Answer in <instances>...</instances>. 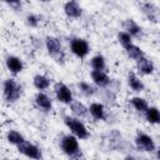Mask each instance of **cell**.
<instances>
[{"mask_svg": "<svg viewBox=\"0 0 160 160\" xmlns=\"http://www.w3.org/2000/svg\"><path fill=\"white\" fill-rule=\"evenodd\" d=\"M79 86V90L85 95V96H92L95 92H96V88L94 85H91L90 82H86V81H80L78 84Z\"/></svg>", "mask_w": 160, "mask_h": 160, "instance_id": "d4e9b609", "label": "cell"}, {"mask_svg": "<svg viewBox=\"0 0 160 160\" xmlns=\"http://www.w3.org/2000/svg\"><path fill=\"white\" fill-rule=\"evenodd\" d=\"M6 68L10 70V72H12V74L16 75V74H19V72L22 71L24 64H22V61H21L20 58L14 56V55H10V56L6 58Z\"/></svg>", "mask_w": 160, "mask_h": 160, "instance_id": "e0dca14e", "label": "cell"}, {"mask_svg": "<svg viewBox=\"0 0 160 160\" xmlns=\"http://www.w3.org/2000/svg\"><path fill=\"white\" fill-rule=\"evenodd\" d=\"M26 24L30 26V28H36L39 24H40V16L35 15V14H29L26 16Z\"/></svg>", "mask_w": 160, "mask_h": 160, "instance_id": "4316f807", "label": "cell"}, {"mask_svg": "<svg viewBox=\"0 0 160 160\" xmlns=\"http://www.w3.org/2000/svg\"><path fill=\"white\" fill-rule=\"evenodd\" d=\"M70 109H71V111H72V114L76 116V118H85L88 114H89V111H88V108L81 102V101H79V100H72L70 104Z\"/></svg>", "mask_w": 160, "mask_h": 160, "instance_id": "ac0fdd59", "label": "cell"}, {"mask_svg": "<svg viewBox=\"0 0 160 160\" xmlns=\"http://www.w3.org/2000/svg\"><path fill=\"white\" fill-rule=\"evenodd\" d=\"M118 40H119V42L121 44V46H122L124 49L132 44V38H131L126 31H124V30L118 34Z\"/></svg>", "mask_w": 160, "mask_h": 160, "instance_id": "484cf974", "label": "cell"}, {"mask_svg": "<svg viewBox=\"0 0 160 160\" xmlns=\"http://www.w3.org/2000/svg\"><path fill=\"white\" fill-rule=\"evenodd\" d=\"M60 148L62 152L70 159H80L82 158V151L79 145V139L72 134H66L60 140Z\"/></svg>", "mask_w": 160, "mask_h": 160, "instance_id": "6da1fadb", "label": "cell"}, {"mask_svg": "<svg viewBox=\"0 0 160 160\" xmlns=\"http://www.w3.org/2000/svg\"><path fill=\"white\" fill-rule=\"evenodd\" d=\"M90 65L92 68V70H105L106 68V61H105V58L100 54L95 55L91 58L90 60Z\"/></svg>", "mask_w": 160, "mask_h": 160, "instance_id": "cb8c5ba5", "label": "cell"}, {"mask_svg": "<svg viewBox=\"0 0 160 160\" xmlns=\"http://www.w3.org/2000/svg\"><path fill=\"white\" fill-rule=\"evenodd\" d=\"M4 2H6L8 5H10L11 8H14L15 10L21 8V0H2Z\"/></svg>", "mask_w": 160, "mask_h": 160, "instance_id": "83f0119b", "label": "cell"}, {"mask_svg": "<svg viewBox=\"0 0 160 160\" xmlns=\"http://www.w3.org/2000/svg\"><path fill=\"white\" fill-rule=\"evenodd\" d=\"M2 92H4V98L6 99V101L15 102L21 96V86L14 79H6L4 81Z\"/></svg>", "mask_w": 160, "mask_h": 160, "instance_id": "277c9868", "label": "cell"}, {"mask_svg": "<svg viewBox=\"0 0 160 160\" xmlns=\"http://www.w3.org/2000/svg\"><path fill=\"white\" fill-rule=\"evenodd\" d=\"M45 46L46 50L49 52V55L56 61V62H62L65 54L62 50V45L60 42V40L55 36H46L45 39Z\"/></svg>", "mask_w": 160, "mask_h": 160, "instance_id": "3957f363", "label": "cell"}, {"mask_svg": "<svg viewBox=\"0 0 160 160\" xmlns=\"http://www.w3.org/2000/svg\"><path fill=\"white\" fill-rule=\"evenodd\" d=\"M40 1H41V2H49L50 0H40Z\"/></svg>", "mask_w": 160, "mask_h": 160, "instance_id": "f1b7e54d", "label": "cell"}, {"mask_svg": "<svg viewBox=\"0 0 160 160\" xmlns=\"http://www.w3.org/2000/svg\"><path fill=\"white\" fill-rule=\"evenodd\" d=\"M136 69L142 75H151L154 72V70H155V65H154L151 59H149L145 55H142L141 58H139L136 60Z\"/></svg>", "mask_w": 160, "mask_h": 160, "instance_id": "8fae6325", "label": "cell"}, {"mask_svg": "<svg viewBox=\"0 0 160 160\" xmlns=\"http://www.w3.org/2000/svg\"><path fill=\"white\" fill-rule=\"evenodd\" d=\"M88 111L95 120L100 121V120H105V118H106V109H105L104 104H101V102H98V101L91 102L90 106L88 108Z\"/></svg>", "mask_w": 160, "mask_h": 160, "instance_id": "9a60e30c", "label": "cell"}, {"mask_svg": "<svg viewBox=\"0 0 160 160\" xmlns=\"http://www.w3.org/2000/svg\"><path fill=\"white\" fill-rule=\"evenodd\" d=\"M130 104H131V106H132L138 112H142V114H144V111H145V110L148 109V106H149L146 99L140 98V96H134V98H131V99H130Z\"/></svg>", "mask_w": 160, "mask_h": 160, "instance_id": "44dd1931", "label": "cell"}, {"mask_svg": "<svg viewBox=\"0 0 160 160\" xmlns=\"http://www.w3.org/2000/svg\"><path fill=\"white\" fill-rule=\"evenodd\" d=\"M6 140H8L11 145L18 146V145L21 144L22 141H25V138H24L22 134H20L19 131H16V130H10V131L6 134Z\"/></svg>", "mask_w": 160, "mask_h": 160, "instance_id": "603a6c76", "label": "cell"}, {"mask_svg": "<svg viewBox=\"0 0 160 160\" xmlns=\"http://www.w3.org/2000/svg\"><path fill=\"white\" fill-rule=\"evenodd\" d=\"M128 85L135 92H141L145 89V84L134 71H129L128 74Z\"/></svg>", "mask_w": 160, "mask_h": 160, "instance_id": "2e32d148", "label": "cell"}, {"mask_svg": "<svg viewBox=\"0 0 160 160\" xmlns=\"http://www.w3.org/2000/svg\"><path fill=\"white\" fill-rule=\"evenodd\" d=\"M122 28H124V31H126L131 38H136V39H140L142 38L144 35V31H142V28L132 19H126L124 22H122Z\"/></svg>", "mask_w": 160, "mask_h": 160, "instance_id": "30bf717a", "label": "cell"}, {"mask_svg": "<svg viewBox=\"0 0 160 160\" xmlns=\"http://www.w3.org/2000/svg\"><path fill=\"white\" fill-rule=\"evenodd\" d=\"M64 12L68 18L78 19L82 15V9L76 0H68L64 5Z\"/></svg>", "mask_w": 160, "mask_h": 160, "instance_id": "7c38bea8", "label": "cell"}, {"mask_svg": "<svg viewBox=\"0 0 160 160\" xmlns=\"http://www.w3.org/2000/svg\"><path fill=\"white\" fill-rule=\"evenodd\" d=\"M35 104H36V106L40 110H42L45 112H48V111H50L52 109V100H51V98L48 96L42 91H39L35 95Z\"/></svg>", "mask_w": 160, "mask_h": 160, "instance_id": "5bb4252c", "label": "cell"}, {"mask_svg": "<svg viewBox=\"0 0 160 160\" xmlns=\"http://www.w3.org/2000/svg\"><path fill=\"white\" fill-rule=\"evenodd\" d=\"M54 92H55V96L56 99L62 102V104H70L74 98H72V91L70 90V88L68 85H65L64 82H56L54 85Z\"/></svg>", "mask_w": 160, "mask_h": 160, "instance_id": "ba28073f", "label": "cell"}, {"mask_svg": "<svg viewBox=\"0 0 160 160\" xmlns=\"http://www.w3.org/2000/svg\"><path fill=\"white\" fill-rule=\"evenodd\" d=\"M141 10L144 12V15L154 24H158L159 21V8L150 2V1H146V2H142L141 4Z\"/></svg>", "mask_w": 160, "mask_h": 160, "instance_id": "4fadbf2b", "label": "cell"}, {"mask_svg": "<svg viewBox=\"0 0 160 160\" xmlns=\"http://www.w3.org/2000/svg\"><path fill=\"white\" fill-rule=\"evenodd\" d=\"M70 50L71 52L79 58V59H84L88 56V54L90 52V45L85 39L81 38H74L70 41Z\"/></svg>", "mask_w": 160, "mask_h": 160, "instance_id": "8992f818", "label": "cell"}, {"mask_svg": "<svg viewBox=\"0 0 160 160\" xmlns=\"http://www.w3.org/2000/svg\"><path fill=\"white\" fill-rule=\"evenodd\" d=\"M135 146L138 150L144 152H154L156 150L154 139L145 132H138V135L135 136Z\"/></svg>", "mask_w": 160, "mask_h": 160, "instance_id": "5b68a950", "label": "cell"}, {"mask_svg": "<svg viewBox=\"0 0 160 160\" xmlns=\"http://www.w3.org/2000/svg\"><path fill=\"white\" fill-rule=\"evenodd\" d=\"M125 51H126V55L129 56V59L135 60V61H136L139 58H141L142 55H145L144 51L141 50V48H139V46L135 45V44H131V45H129L128 48H125Z\"/></svg>", "mask_w": 160, "mask_h": 160, "instance_id": "7402d4cb", "label": "cell"}, {"mask_svg": "<svg viewBox=\"0 0 160 160\" xmlns=\"http://www.w3.org/2000/svg\"><path fill=\"white\" fill-rule=\"evenodd\" d=\"M16 148H18V151L21 152L22 155H25L26 158L36 159V160H39V159L42 158L41 150H40L36 145H34L32 142H30V141H26V140H25V141H22L21 144H19Z\"/></svg>", "mask_w": 160, "mask_h": 160, "instance_id": "52a82bcc", "label": "cell"}, {"mask_svg": "<svg viewBox=\"0 0 160 160\" xmlns=\"http://www.w3.org/2000/svg\"><path fill=\"white\" fill-rule=\"evenodd\" d=\"M144 115L146 121L152 125H156L160 122V111L156 106H148V109L144 111Z\"/></svg>", "mask_w": 160, "mask_h": 160, "instance_id": "d6986e66", "label": "cell"}, {"mask_svg": "<svg viewBox=\"0 0 160 160\" xmlns=\"http://www.w3.org/2000/svg\"><path fill=\"white\" fill-rule=\"evenodd\" d=\"M64 122L66 125V128L70 130V132L72 135H75L78 139L80 140H86L90 138V131L89 129L85 126V124L76 116H65L64 118Z\"/></svg>", "mask_w": 160, "mask_h": 160, "instance_id": "7a4b0ae2", "label": "cell"}, {"mask_svg": "<svg viewBox=\"0 0 160 160\" xmlns=\"http://www.w3.org/2000/svg\"><path fill=\"white\" fill-rule=\"evenodd\" d=\"M90 76H91V80H92L94 85L98 86V88H101V89L108 88L111 82L110 76L104 70H92L90 72Z\"/></svg>", "mask_w": 160, "mask_h": 160, "instance_id": "9c48e42d", "label": "cell"}, {"mask_svg": "<svg viewBox=\"0 0 160 160\" xmlns=\"http://www.w3.org/2000/svg\"><path fill=\"white\" fill-rule=\"evenodd\" d=\"M32 84H34V86H35L38 90L42 91V90L49 89V86H50V79H49L48 76H45V75L38 74V75H35V76L32 78Z\"/></svg>", "mask_w": 160, "mask_h": 160, "instance_id": "ffe728a7", "label": "cell"}]
</instances>
